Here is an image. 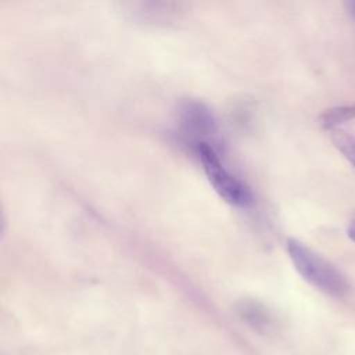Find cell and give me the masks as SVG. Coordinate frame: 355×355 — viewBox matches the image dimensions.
Here are the masks:
<instances>
[{"label":"cell","mask_w":355,"mask_h":355,"mask_svg":"<svg viewBox=\"0 0 355 355\" xmlns=\"http://www.w3.org/2000/svg\"><path fill=\"white\" fill-rule=\"evenodd\" d=\"M237 313L243 322L257 331H268L273 326L272 313L258 301L243 300L237 305Z\"/></svg>","instance_id":"4"},{"label":"cell","mask_w":355,"mask_h":355,"mask_svg":"<svg viewBox=\"0 0 355 355\" xmlns=\"http://www.w3.org/2000/svg\"><path fill=\"white\" fill-rule=\"evenodd\" d=\"M351 119H355V103L326 108L319 115L320 126L329 132L338 129L340 125H343Z\"/></svg>","instance_id":"5"},{"label":"cell","mask_w":355,"mask_h":355,"mask_svg":"<svg viewBox=\"0 0 355 355\" xmlns=\"http://www.w3.org/2000/svg\"><path fill=\"white\" fill-rule=\"evenodd\" d=\"M329 135H330V140L334 144V147L355 168V137L351 133H348L340 128L330 130Z\"/></svg>","instance_id":"6"},{"label":"cell","mask_w":355,"mask_h":355,"mask_svg":"<svg viewBox=\"0 0 355 355\" xmlns=\"http://www.w3.org/2000/svg\"><path fill=\"white\" fill-rule=\"evenodd\" d=\"M345 8H347L348 14L351 15V18L355 19V0L354 1H347L345 3Z\"/></svg>","instance_id":"7"},{"label":"cell","mask_w":355,"mask_h":355,"mask_svg":"<svg viewBox=\"0 0 355 355\" xmlns=\"http://www.w3.org/2000/svg\"><path fill=\"white\" fill-rule=\"evenodd\" d=\"M179 126L183 137L194 148L207 143L215 147L218 126L212 112L198 101H186L179 110Z\"/></svg>","instance_id":"3"},{"label":"cell","mask_w":355,"mask_h":355,"mask_svg":"<svg viewBox=\"0 0 355 355\" xmlns=\"http://www.w3.org/2000/svg\"><path fill=\"white\" fill-rule=\"evenodd\" d=\"M347 234H348V237L355 243V222H352V223L348 226Z\"/></svg>","instance_id":"8"},{"label":"cell","mask_w":355,"mask_h":355,"mask_svg":"<svg viewBox=\"0 0 355 355\" xmlns=\"http://www.w3.org/2000/svg\"><path fill=\"white\" fill-rule=\"evenodd\" d=\"M287 252L295 270L315 288L333 297L347 295L349 291L347 279L319 252L297 239L287 240Z\"/></svg>","instance_id":"1"},{"label":"cell","mask_w":355,"mask_h":355,"mask_svg":"<svg viewBox=\"0 0 355 355\" xmlns=\"http://www.w3.org/2000/svg\"><path fill=\"white\" fill-rule=\"evenodd\" d=\"M193 151L198 157L208 182L223 201L234 207H245L251 202L250 189L226 168L216 147L202 143Z\"/></svg>","instance_id":"2"}]
</instances>
